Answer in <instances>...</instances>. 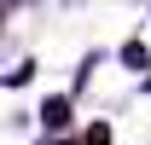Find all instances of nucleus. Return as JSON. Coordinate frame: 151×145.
Segmentation results:
<instances>
[{
    "label": "nucleus",
    "instance_id": "nucleus-3",
    "mask_svg": "<svg viewBox=\"0 0 151 145\" xmlns=\"http://www.w3.org/2000/svg\"><path fill=\"white\" fill-rule=\"evenodd\" d=\"M87 145H111V128H105V122H93V128H87Z\"/></svg>",
    "mask_w": 151,
    "mask_h": 145
},
{
    "label": "nucleus",
    "instance_id": "nucleus-2",
    "mask_svg": "<svg viewBox=\"0 0 151 145\" xmlns=\"http://www.w3.org/2000/svg\"><path fill=\"white\" fill-rule=\"evenodd\" d=\"M122 64H128V70H145V64H151V52L139 47V41H128V47H122Z\"/></svg>",
    "mask_w": 151,
    "mask_h": 145
},
{
    "label": "nucleus",
    "instance_id": "nucleus-4",
    "mask_svg": "<svg viewBox=\"0 0 151 145\" xmlns=\"http://www.w3.org/2000/svg\"><path fill=\"white\" fill-rule=\"evenodd\" d=\"M76 145H87V139H76Z\"/></svg>",
    "mask_w": 151,
    "mask_h": 145
},
{
    "label": "nucleus",
    "instance_id": "nucleus-1",
    "mask_svg": "<svg viewBox=\"0 0 151 145\" xmlns=\"http://www.w3.org/2000/svg\"><path fill=\"white\" fill-rule=\"evenodd\" d=\"M41 122L52 128V134H58V128H70V99H47V105H41Z\"/></svg>",
    "mask_w": 151,
    "mask_h": 145
}]
</instances>
